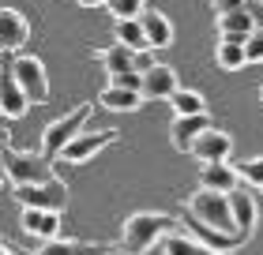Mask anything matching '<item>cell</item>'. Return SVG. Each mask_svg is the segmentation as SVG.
Masks as SVG:
<instances>
[{
    "instance_id": "1",
    "label": "cell",
    "mask_w": 263,
    "mask_h": 255,
    "mask_svg": "<svg viewBox=\"0 0 263 255\" xmlns=\"http://www.w3.org/2000/svg\"><path fill=\"white\" fill-rule=\"evenodd\" d=\"M181 225L177 218L170 214H151V210H139L132 214L124 229H121V240H117V251L121 255H147L165 233H173V229Z\"/></svg>"
},
{
    "instance_id": "2",
    "label": "cell",
    "mask_w": 263,
    "mask_h": 255,
    "mask_svg": "<svg viewBox=\"0 0 263 255\" xmlns=\"http://www.w3.org/2000/svg\"><path fill=\"white\" fill-rule=\"evenodd\" d=\"M0 162H4V176L11 180V188H15V184H42V180L53 176V165H49L45 154L15 150L11 143L0 150Z\"/></svg>"
},
{
    "instance_id": "3",
    "label": "cell",
    "mask_w": 263,
    "mask_h": 255,
    "mask_svg": "<svg viewBox=\"0 0 263 255\" xmlns=\"http://www.w3.org/2000/svg\"><path fill=\"white\" fill-rule=\"evenodd\" d=\"M196 222L218 229V233H237L233 225V214H230V191H211V188H199L184 206Z\"/></svg>"
},
{
    "instance_id": "4",
    "label": "cell",
    "mask_w": 263,
    "mask_h": 255,
    "mask_svg": "<svg viewBox=\"0 0 263 255\" xmlns=\"http://www.w3.org/2000/svg\"><path fill=\"white\" fill-rule=\"evenodd\" d=\"M11 195H15L19 206H38V210H61L64 214V206H68V188L57 173L49 180H42V184H15Z\"/></svg>"
},
{
    "instance_id": "5",
    "label": "cell",
    "mask_w": 263,
    "mask_h": 255,
    "mask_svg": "<svg viewBox=\"0 0 263 255\" xmlns=\"http://www.w3.org/2000/svg\"><path fill=\"white\" fill-rule=\"evenodd\" d=\"M11 79L19 83V90L27 94V102L30 105H42V102H49V79H45V68H42V60L38 56H27V53H19L15 60H11Z\"/></svg>"
},
{
    "instance_id": "6",
    "label": "cell",
    "mask_w": 263,
    "mask_h": 255,
    "mask_svg": "<svg viewBox=\"0 0 263 255\" xmlns=\"http://www.w3.org/2000/svg\"><path fill=\"white\" fill-rule=\"evenodd\" d=\"M94 113L90 109V102H83V105H76L68 116H61V120H53L49 128H45V135H42V154L45 158H57L61 154V147L76 135V131H83V124H87V116Z\"/></svg>"
},
{
    "instance_id": "7",
    "label": "cell",
    "mask_w": 263,
    "mask_h": 255,
    "mask_svg": "<svg viewBox=\"0 0 263 255\" xmlns=\"http://www.w3.org/2000/svg\"><path fill=\"white\" fill-rule=\"evenodd\" d=\"M117 139V131L113 128H102V131H76L64 147H61V154H57V162H71V165H83V162H90L98 150H105L109 143Z\"/></svg>"
},
{
    "instance_id": "8",
    "label": "cell",
    "mask_w": 263,
    "mask_h": 255,
    "mask_svg": "<svg viewBox=\"0 0 263 255\" xmlns=\"http://www.w3.org/2000/svg\"><path fill=\"white\" fill-rule=\"evenodd\" d=\"M233 150V135L230 131H222V128H203L199 135L192 139V147H188V154L199 158V162H226Z\"/></svg>"
},
{
    "instance_id": "9",
    "label": "cell",
    "mask_w": 263,
    "mask_h": 255,
    "mask_svg": "<svg viewBox=\"0 0 263 255\" xmlns=\"http://www.w3.org/2000/svg\"><path fill=\"white\" fill-rule=\"evenodd\" d=\"M30 38V23L15 8H0V53H15Z\"/></svg>"
},
{
    "instance_id": "10",
    "label": "cell",
    "mask_w": 263,
    "mask_h": 255,
    "mask_svg": "<svg viewBox=\"0 0 263 255\" xmlns=\"http://www.w3.org/2000/svg\"><path fill=\"white\" fill-rule=\"evenodd\" d=\"M19 229H23L27 237H42V240H53L57 233H61V210H38V206H23Z\"/></svg>"
},
{
    "instance_id": "11",
    "label": "cell",
    "mask_w": 263,
    "mask_h": 255,
    "mask_svg": "<svg viewBox=\"0 0 263 255\" xmlns=\"http://www.w3.org/2000/svg\"><path fill=\"white\" fill-rule=\"evenodd\" d=\"M177 87H181V83H177V71H173L170 64H151L147 71H143L139 94H143L147 102H158V98H170Z\"/></svg>"
},
{
    "instance_id": "12",
    "label": "cell",
    "mask_w": 263,
    "mask_h": 255,
    "mask_svg": "<svg viewBox=\"0 0 263 255\" xmlns=\"http://www.w3.org/2000/svg\"><path fill=\"white\" fill-rule=\"evenodd\" d=\"M211 124H214V120H211V113H207V109H203V113H188V116H177L173 124H170V139H173V147L188 154V147H192V139L199 135L203 128H211Z\"/></svg>"
},
{
    "instance_id": "13",
    "label": "cell",
    "mask_w": 263,
    "mask_h": 255,
    "mask_svg": "<svg viewBox=\"0 0 263 255\" xmlns=\"http://www.w3.org/2000/svg\"><path fill=\"white\" fill-rule=\"evenodd\" d=\"M139 27H143V38H147V49H165L173 42V23L162 15V11H139Z\"/></svg>"
},
{
    "instance_id": "14",
    "label": "cell",
    "mask_w": 263,
    "mask_h": 255,
    "mask_svg": "<svg viewBox=\"0 0 263 255\" xmlns=\"http://www.w3.org/2000/svg\"><path fill=\"white\" fill-rule=\"evenodd\" d=\"M256 30V15L245 8H233V11H218V34L222 38H233V42H245L248 34Z\"/></svg>"
},
{
    "instance_id": "15",
    "label": "cell",
    "mask_w": 263,
    "mask_h": 255,
    "mask_svg": "<svg viewBox=\"0 0 263 255\" xmlns=\"http://www.w3.org/2000/svg\"><path fill=\"white\" fill-rule=\"evenodd\" d=\"M117 244H87V240H64L53 237L38 248V255H113Z\"/></svg>"
},
{
    "instance_id": "16",
    "label": "cell",
    "mask_w": 263,
    "mask_h": 255,
    "mask_svg": "<svg viewBox=\"0 0 263 255\" xmlns=\"http://www.w3.org/2000/svg\"><path fill=\"white\" fill-rule=\"evenodd\" d=\"M27 109H30L27 94L19 90V83L11 79V71H8V68H0V113L15 120V116H23V113H27Z\"/></svg>"
},
{
    "instance_id": "17",
    "label": "cell",
    "mask_w": 263,
    "mask_h": 255,
    "mask_svg": "<svg viewBox=\"0 0 263 255\" xmlns=\"http://www.w3.org/2000/svg\"><path fill=\"white\" fill-rule=\"evenodd\" d=\"M230 214H233V225H237V233H252L256 222H259V206L256 199L248 195V191H230Z\"/></svg>"
},
{
    "instance_id": "18",
    "label": "cell",
    "mask_w": 263,
    "mask_h": 255,
    "mask_svg": "<svg viewBox=\"0 0 263 255\" xmlns=\"http://www.w3.org/2000/svg\"><path fill=\"white\" fill-rule=\"evenodd\" d=\"M199 188H211V191H233L241 180H237V169L226 165V162H203L199 169Z\"/></svg>"
},
{
    "instance_id": "19",
    "label": "cell",
    "mask_w": 263,
    "mask_h": 255,
    "mask_svg": "<svg viewBox=\"0 0 263 255\" xmlns=\"http://www.w3.org/2000/svg\"><path fill=\"white\" fill-rule=\"evenodd\" d=\"M98 105L102 109H113V113H132V109H139L143 105V94L139 90H124V87H105L98 94Z\"/></svg>"
},
{
    "instance_id": "20",
    "label": "cell",
    "mask_w": 263,
    "mask_h": 255,
    "mask_svg": "<svg viewBox=\"0 0 263 255\" xmlns=\"http://www.w3.org/2000/svg\"><path fill=\"white\" fill-rule=\"evenodd\" d=\"M162 251H165V255H222V251L199 244V240H192V237H181L177 229L162 237Z\"/></svg>"
},
{
    "instance_id": "21",
    "label": "cell",
    "mask_w": 263,
    "mask_h": 255,
    "mask_svg": "<svg viewBox=\"0 0 263 255\" xmlns=\"http://www.w3.org/2000/svg\"><path fill=\"white\" fill-rule=\"evenodd\" d=\"M136 53L139 49H128V45H109V49H102V68L109 71V75H121V71H136Z\"/></svg>"
},
{
    "instance_id": "22",
    "label": "cell",
    "mask_w": 263,
    "mask_h": 255,
    "mask_svg": "<svg viewBox=\"0 0 263 255\" xmlns=\"http://www.w3.org/2000/svg\"><path fill=\"white\" fill-rule=\"evenodd\" d=\"M214 60H218L222 71H241V68H245V42L222 38L218 49H214Z\"/></svg>"
},
{
    "instance_id": "23",
    "label": "cell",
    "mask_w": 263,
    "mask_h": 255,
    "mask_svg": "<svg viewBox=\"0 0 263 255\" xmlns=\"http://www.w3.org/2000/svg\"><path fill=\"white\" fill-rule=\"evenodd\" d=\"M117 42L128 45V49H147V38H143V27L139 19H117Z\"/></svg>"
},
{
    "instance_id": "24",
    "label": "cell",
    "mask_w": 263,
    "mask_h": 255,
    "mask_svg": "<svg viewBox=\"0 0 263 255\" xmlns=\"http://www.w3.org/2000/svg\"><path fill=\"white\" fill-rule=\"evenodd\" d=\"M170 102H173V109H177V116L203 113V109H207V102H203V94H199V90H181V87L170 94Z\"/></svg>"
},
{
    "instance_id": "25",
    "label": "cell",
    "mask_w": 263,
    "mask_h": 255,
    "mask_svg": "<svg viewBox=\"0 0 263 255\" xmlns=\"http://www.w3.org/2000/svg\"><path fill=\"white\" fill-rule=\"evenodd\" d=\"M109 8L113 19H139V11L147 8V0H102Z\"/></svg>"
},
{
    "instance_id": "26",
    "label": "cell",
    "mask_w": 263,
    "mask_h": 255,
    "mask_svg": "<svg viewBox=\"0 0 263 255\" xmlns=\"http://www.w3.org/2000/svg\"><path fill=\"white\" fill-rule=\"evenodd\" d=\"M233 169H237V180H245V184H252V188H263V154L248 158V162L233 165Z\"/></svg>"
},
{
    "instance_id": "27",
    "label": "cell",
    "mask_w": 263,
    "mask_h": 255,
    "mask_svg": "<svg viewBox=\"0 0 263 255\" xmlns=\"http://www.w3.org/2000/svg\"><path fill=\"white\" fill-rule=\"evenodd\" d=\"M245 64H263V27L245 38Z\"/></svg>"
},
{
    "instance_id": "28",
    "label": "cell",
    "mask_w": 263,
    "mask_h": 255,
    "mask_svg": "<svg viewBox=\"0 0 263 255\" xmlns=\"http://www.w3.org/2000/svg\"><path fill=\"white\" fill-rule=\"evenodd\" d=\"M113 87H124V90H139L143 87V71H121V75H109Z\"/></svg>"
},
{
    "instance_id": "29",
    "label": "cell",
    "mask_w": 263,
    "mask_h": 255,
    "mask_svg": "<svg viewBox=\"0 0 263 255\" xmlns=\"http://www.w3.org/2000/svg\"><path fill=\"white\" fill-rule=\"evenodd\" d=\"M211 4L218 8V11H233V8H245L248 0H211Z\"/></svg>"
},
{
    "instance_id": "30",
    "label": "cell",
    "mask_w": 263,
    "mask_h": 255,
    "mask_svg": "<svg viewBox=\"0 0 263 255\" xmlns=\"http://www.w3.org/2000/svg\"><path fill=\"white\" fill-rule=\"evenodd\" d=\"M8 139H11V135H8V128H0V150L8 147ZM4 180H8V176H4V162H0V184H4Z\"/></svg>"
},
{
    "instance_id": "31",
    "label": "cell",
    "mask_w": 263,
    "mask_h": 255,
    "mask_svg": "<svg viewBox=\"0 0 263 255\" xmlns=\"http://www.w3.org/2000/svg\"><path fill=\"white\" fill-rule=\"evenodd\" d=\"M79 4H83V8H98L102 0H79Z\"/></svg>"
},
{
    "instance_id": "32",
    "label": "cell",
    "mask_w": 263,
    "mask_h": 255,
    "mask_svg": "<svg viewBox=\"0 0 263 255\" xmlns=\"http://www.w3.org/2000/svg\"><path fill=\"white\" fill-rule=\"evenodd\" d=\"M0 255H15V251H11L8 244H0Z\"/></svg>"
},
{
    "instance_id": "33",
    "label": "cell",
    "mask_w": 263,
    "mask_h": 255,
    "mask_svg": "<svg viewBox=\"0 0 263 255\" xmlns=\"http://www.w3.org/2000/svg\"><path fill=\"white\" fill-rule=\"evenodd\" d=\"M259 102H263V87H259Z\"/></svg>"
}]
</instances>
